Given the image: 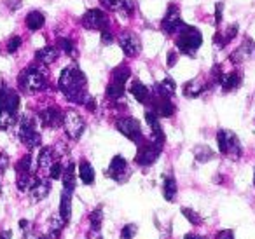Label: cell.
<instances>
[{"label": "cell", "instance_id": "ffe728a7", "mask_svg": "<svg viewBox=\"0 0 255 239\" xmlns=\"http://www.w3.org/2000/svg\"><path fill=\"white\" fill-rule=\"evenodd\" d=\"M54 161H56L54 148L53 147H42L39 152V157H37V168H39V171L47 173Z\"/></svg>", "mask_w": 255, "mask_h": 239}, {"label": "cell", "instance_id": "cb8c5ba5", "mask_svg": "<svg viewBox=\"0 0 255 239\" xmlns=\"http://www.w3.org/2000/svg\"><path fill=\"white\" fill-rule=\"evenodd\" d=\"M61 182H63V190L68 192H74L75 187H77V178H75V162H68L63 169V175H61Z\"/></svg>", "mask_w": 255, "mask_h": 239}, {"label": "cell", "instance_id": "74e56055", "mask_svg": "<svg viewBox=\"0 0 255 239\" xmlns=\"http://www.w3.org/2000/svg\"><path fill=\"white\" fill-rule=\"evenodd\" d=\"M180 211H182V215H184V217L187 218V220L191 222L192 225H199V224H201V222H203L201 215H199V213H196V211L192 210V208H185V206H184Z\"/></svg>", "mask_w": 255, "mask_h": 239}, {"label": "cell", "instance_id": "f6af8a7d", "mask_svg": "<svg viewBox=\"0 0 255 239\" xmlns=\"http://www.w3.org/2000/svg\"><path fill=\"white\" fill-rule=\"evenodd\" d=\"M222 75H224V72H222V68H220V65H215V67L212 68V81L215 82V84H219Z\"/></svg>", "mask_w": 255, "mask_h": 239}, {"label": "cell", "instance_id": "7c38bea8", "mask_svg": "<svg viewBox=\"0 0 255 239\" xmlns=\"http://www.w3.org/2000/svg\"><path fill=\"white\" fill-rule=\"evenodd\" d=\"M63 114L58 107H47V109L40 110L39 112V122L44 127L49 129H56V127L63 126Z\"/></svg>", "mask_w": 255, "mask_h": 239}, {"label": "cell", "instance_id": "484cf974", "mask_svg": "<svg viewBox=\"0 0 255 239\" xmlns=\"http://www.w3.org/2000/svg\"><path fill=\"white\" fill-rule=\"evenodd\" d=\"M129 91H131V95L135 96V100L138 103H149L150 96H152L150 95V89L140 81H133L131 86H129Z\"/></svg>", "mask_w": 255, "mask_h": 239}, {"label": "cell", "instance_id": "5bb4252c", "mask_svg": "<svg viewBox=\"0 0 255 239\" xmlns=\"http://www.w3.org/2000/svg\"><path fill=\"white\" fill-rule=\"evenodd\" d=\"M19 109V95L14 89L2 86L0 88V110H9V112L18 114Z\"/></svg>", "mask_w": 255, "mask_h": 239}, {"label": "cell", "instance_id": "e575fe53", "mask_svg": "<svg viewBox=\"0 0 255 239\" xmlns=\"http://www.w3.org/2000/svg\"><path fill=\"white\" fill-rule=\"evenodd\" d=\"M16 176L18 175H32V155L26 154L14 164Z\"/></svg>", "mask_w": 255, "mask_h": 239}, {"label": "cell", "instance_id": "30bf717a", "mask_svg": "<svg viewBox=\"0 0 255 239\" xmlns=\"http://www.w3.org/2000/svg\"><path fill=\"white\" fill-rule=\"evenodd\" d=\"M107 176L112 178L114 182H117V183L128 182V178L131 176V173H129V168H128V161L123 155H114L109 164V169H107Z\"/></svg>", "mask_w": 255, "mask_h": 239}, {"label": "cell", "instance_id": "9f6ffc18", "mask_svg": "<svg viewBox=\"0 0 255 239\" xmlns=\"http://www.w3.org/2000/svg\"><path fill=\"white\" fill-rule=\"evenodd\" d=\"M37 239H49L47 236H40V238H37Z\"/></svg>", "mask_w": 255, "mask_h": 239}, {"label": "cell", "instance_id": "d4e9b609", "mask_svg": "<svg viewBox=\"0 0 255 239\" xmlns=\"http://www.w3.org/2000/svg\"><path fill=\"white\" fill-rule=\"evenodd\" d=\"M72 194L74 192L63 190L60 196V218L65 224H68L72 218Z\"/></svg>", "mask_w": 255, "mask_h": 239}, {"label": "cell", "instance_id": "7dc6e473", "mask_svg": "<svg viewBox=\"0 0 255 239\" xmlns=\"http://www.w3.org/2000/svg\"><path fill=\"white\" fill-rule=\"evenodd\" d=\"M114 42V37L110 33V30H102V44L103 46H110Z\"/></svg>", "mask_w": 255, "mask_h": 239}, {"label": "cell", "instance_id": "d6a6232c", "mask_svg": "<svg viewBox=\"0 0 255 239\" xmlns=\"http://www.w3.org/2000/svg\"><path fill=\"white\" fill-rule=\"evenodd\" d=\"M18 122V116L9 110H0V131L11 129L14 124Z\"/></svg>", "mask_w": 255, "mask_h": 239}, {"label": "cell", "instance_id": "3957f363", "mask_svg": "<svg viewBox=\"0 0 255 239\" xmlns=\"http://www.w3.org/2000/svg\"><path fill=\"white\" fill-rule=\"evenodd\" d=\"M175 44H177L178 53L187 54V56H194L196 51H198L203 44V35L196 26L185 25V28L177 35Z\"/></svg>", "mask_w": 255, "mask_h": 239}, {"label": "cell", "instance_id": "ba28073f", "mask_svg": "<svg viewBox=\"0 0 255 239\" xmlns=\"http://www.w3.org/2000/svg\"><path fill=\"white\" fill-rule=\"evenodd\" d=\"M116 127L121 134L128 138V140H131L133 143L140 145L145 138H143V131L140 122L135 119V117H121V119L116 120Z\"/></svg>", "mask_w": 255, "mask_h": 239}, {"label": "cell", "instance_id": "1f68e13d", "mask_svg": "<svg viewBox=\"0 0 255 239\" xmlns=\"http://www.w3.org/2000/svg\"><path fill=\"white\" fill-rule=\"evenodd\" d=\"M192 152H194L196 162H201V164L210 162L213 157H215V152H213L208 145H198V147H194V150H192Z\"/></svg>", "mask_w": 255, "mask_h": 239}, {"label": "cell", "instance_id": "ee69618b", "mask_svg": "<svg viewBox=\"0 0 255 239\" xmlns=\"http://www.w3.org/2000/svg\"><path fill=\"white\" fill-rule=\"evenodd\" d=\"M177 61H178V51H173V49H171L170 53H168V60H166L168 68H173L175 65H177Z\"/></svg>", "mask_w": 255, "mask_h": 239}, {"label": "cell", "instance_id": "ab89813d", "mask_svg": "<svg viewBox=\"0 0 255 239\" xmlns=\"http://www.w3.org/2000/svg\"><path fill=\"white\" fill-rule=\"evenodd\" d=\"M63 169H65V166L61 164L60 161H54L53 166L49 168V171H47V175H49V180H60L61 175H63Z\"/></svg>", "mask_w": 255, "mask_h": 239}, {"label": "cell", "instance_id": "8fae6325", "mask_svg": "<svg viewBox=\"0 0 255 239\" xmlns=\"http://www.w3.org/2000/svg\"><path fill=\"white\" fill-rule=\"evenodd\" d=\"M81 23L88 30H109V18L102 9H89L81 18Z\"/></svg>", "mask_w": 255, "mask_h": 239}, {"label": "cell", "instance_id": "d590c367", "mask_svg": "<svg viewBox=\"0 0 255 239\" xmlns=\"http://www.w3.org/2000/svg\"><path fill=\"white\" fill-rule=\"evenodd\" d=\"M124 89L126 88H123V86H117V84H114V82H109L105 95L109 100H121L124 96Z\"/></svg>", "mask_w": 255, "mask_h": 239}, {"label": "cell", "instance_id": "52a82bcc", "mask_svg": "<svg viewBox=\"0 0 255 239\" xmlns=\"http://www.w3.org/2000/svg\"><path fill=\"white\" fill-rule=\"evenodd\" d=\"M63 129L70 140L77 141L86 129V120L82 119V116L77 110L70 109L63 114Z\"/></svg>", "mask_w": 255, "mask_h": 239}, {"label": "cell", "instance_id": "e0dca14e", "mask_svg": "<svg viewBox=\"0 0 255 239\" xmlns=\"http://www.w3.org/2000/svg\"><path fill=\"white\" fill-rule=\"evenodd\" d=\"M150 105H152V112L157 117H171L175 114V105L171 103V98H156L150 96Z\"/></svg>", "mask_w": 255, "mask_h": 239}, {"label": "cell", "instance_id": "681fc988", "mask_svg": "<svg viewBox=\"0 0 255 239\" xmlns=\"http://www.w3.org/2000/svg\"><path fill=\"white\" fill-rule=\"evenodd\" d=\"M222 9H224L222 2L215 4V25H220V21H222Z\"/></svg>", "mask_w": 255, "mask_h": 239}, {"label": "cell", "instance_id": "603a6c76", "mask_svg": "<svg viewBox=\"0 0 255 239\" xmlns=\"http://www.w3.org/2000/svg\"><path fill=\"white\" fill-rule=\"evenodd\" d=\"M58 56H60V51H58V47H53V46H46V47H42V49H39L35 53L37 63L44 65V67L54 63V61L58 60Z\"/></svg>", "mask_w": 255, "mask_h": 239}, {"label": "cell", "instance_id": "4fadbf2b", "mask_svg": "<svg viewBox=\"0 0 255 239\" xmlns=\"http://www.w3.org/2000/svg\"><path fill=\"white\" fill-rule=\"evenodd\" d=\"M119 46L128 58H136L142 51V42H140L138 35L131 32H126L119 37Z\"/></svg>", "mask_w": 255, "mask_h": 239}, {"label": "cell", "instance_id": "f546056e", "mask_svg": "<svg viewBox=\"0 0 255 239\" xmlns=\"http://www.w3.org/2000/svg\"><path fill=\"white\" fill-rule=\"evenodd\" d=\"M65 222L60 218V215L58 217H53L49 220V225H47V238L49 239H58L61 236V232H63V229H65Z\"/></svg>", "mask_w": 255, "mask_h": 239}, {"label": "cell", "instance_id": "f5cc1de1", "mask_svg": "<svg viewBox=\"0 0 255 239\" xmlns=\"http://www.w3.org/2000/svg\"><path fill=\"white\" fill-rule=\"evenodd\" d=\"M0 239H12V231L11 229H4L0 232Z\"/></svg>", "mask_w": 255, "mask_h": 239}, {"label": "cell", "instance_id": "6f0895ef", "mask_svg": "<svg viewBox=\"0 0 255 239\" xmlns=\"http://www.w3.org/2000/svg\"><path fill=\"white\" fill-rule=\"evenodd\" d=\"M254 185H255V171H254Z\"/></svg>", "mask_w": 255, "mask_h": 239}, {"label": "cell", "instance_id": "4316f807", "mask_svg": "<svg viewBox=\"0 0 255 239\" xmlns=\"http://www.w3.org/2000/svg\"><path fill=\"white\" fill-rule=\"evenodd\" d=\"M95 176H96L95 168H93L86 159H82V161L79 162V178L82 180V183H86V185H93V183H95Z\"/></svg>", "mask_w": 255, "mask_h": 239}, {"label": "cell", "instance_id": "8992f818", "mask_svg": "<svg viewBox=\"0 0 255 239\" xmlns=\"http://www.w3.org/2000/svg\"><path fill=\"white\" fill-rule=\"evenodd\" d=\"M163 152V145L156 143L152 140H143L142 143L138 145V150H136L135 155V162L142 168H147V166H152L154 162L157 161V157Z\"/></svg>", "mask_w": 255, "mask_h": 239}, {"label": "cell", "instance_id": "6da1fadb", "mask_svg": "<svg viewBox=\"0 0 255 239\" xmlns=\"http://www.w3.org/2000/svg\"><path fill=\"white\" fill-rule=\"evenodd\" d=\"M86 84H88V79H86L84 72L77 65H68L67 68H63L60 74V79H58L60 91L63 93L68 102L75 103V105H84L89 100Z\"/></svg>", "mask_w": 255, "mask_h": 239}, {"label": "cell", "instance_id": "2e32d148", "mask_svg": "<svg viewBox=\"0 0 255 239\" xmlns=\"http://www.w3.org/2000/svg\"><path fill=\"white\" fill-rule=\"evenodd\" d=\"M49 192H51V180L39 178V176H37L35 182L32 183V187H30L28 196L33 203H39V201L46 199V197L49 196Z\"/></svg>", "mask_w": 255, "mask_h": 239}, {"label": "cell", "instance_id": "bcb514c9", "mask_svg": "<svg viewBox=\"0 0 255 239\" xmlns=\"http://www.w3.org/2000/svg\"><path fill=\"white\" fill-rule=\"evenodd\" d=\"M9 168V157H7V154H0V178H2V175L5 173V169Z\"/></svg>", "mask_w": 255, "mask_h": 239}, {"label": "cell", "instance_id": "4dcf8cb0", "mask_svg": "<svg viewBox=\"0 0 255 239\" xmlns=\"http://www.w3.org/2000/svg\"><path fill=\"white\" fill-rule=\"evenodd\" d=\"M102 224H103V206L98 204V206L89 213V225H91L93 234H100Z\"/></svg>", "mask_w": 255, "mask_h": 239}, {"label": "cell", "instance_id": "44dd1931", "mask_svg": "<svg viewBox=\"0 0 255 239\" xmlns=\"http://www.w3.org/2000/svg\"><path fill=\"white\" fill-rule=\"evenodd\" d=\"M177 194H178L177 178L171 173H166L163 176V197L168 203H173V201H177Z\"/></svg>", "mask_w": 255, "mask_h": 239}, {"label": "cell", "instance_id": "60d3db41", "mask_svg": "<svg viewBox=\"0 0 255 239\" xmlns=\"http://www.w3.org/2000/svg\"><path fill=\"white\" fill-rule=\"evenodd\" d=\"M21 44H23L21 37H19V35H12L11 39L7 40V53L9 54H14L16 51L21 47Z\"/></svg>", "mask_w": 255, "mask_h": 239}, {"label": "cell", "instance_id": "277c9868", "mask_svg": "<svg viewBox=\"0 0 255 239\" xmlns=\"http://www.w3.org/2000/svg\"><path fill=\"white\" fill-rule=\"evenodd\" d=\"M18 136L26 148H37L42 143V136H40V133L37 131L35 119L30 116H23L21 119H19Z\"/></svg>", "mask_w": 255, "mask_h": 239}, {"label": "cell", "instance_id": "816d5d0a", "mask_svg": "<svg viewBox=\"0 0 255 239\" xmlns=\"http://www.w3.org/2000/svg\"><path fill=\"white\" fill-rule=\"evenodd\" d=\"M19 227H21L23 232H26V234H28V232H30V222L25 220V218H21V220H19Z\"/></svg>", "mask_w": 255, "mask_h": 239}, {"label": "cell", "instance_id": "7bdbcfd3", "mask_svg": "<svg viewBox=\"0 0 255 239\" xmlns=\"http://www.w3.org/2000/svg\"><path fill=\"white\" fill-rule=\"evenodd\" d=\"M215 239H236L234 238V231L233 229H222L215 234Z\"/></svg>", "mask_w": 255, "mask_h": 239}, {"label": "cell", "instance_id": "11a10c76", "mask_svg": "<svg viewBox=\"0 0 255 239\" xmlns=\"http://www.w3.org/2000/svg\"><path fill=\"white\" fill-rule=\"evenodd\" d=\"M184 239H206L205 236H199V234H194V232H189V234L184 236Z\"/></svg>", "mask_w": 255, "mask_h": 239}, {"label": "cell", "instance_id": "9a60e30c", "mask_svg": "<svg viewBox=\"0 0 255 239\" xmlns=\"http://www.w3.org/2000/svg\"><path fill=\"white\" fill-rule=\"evenodd\" d=\"M252 58H255V42L250 37H245L243 44H241L236 51H233L229 60L233 61V63H243V61L252 60Z\"/></svg>", "mask_w": 255, "mask_h": 239}, {"label": "cell", "instance_id": "c3c4849f", "mask_svg": "<svg viewBox=\"0 0 255 239\" xmlns=\"http://www.w3.org/2000/svg\"><path fill=\"white\" fill-rule=\"evenodd\" d=\"M213 46H217L219 49H222V47L226 46V40H224V35L220 32H217L215 35H213Z\"/></svg>", "mask_w": 255, "mask_h": 239}, {"label": "cell", "instance_id": "ac0fdd59", "mask_svg": "<svg viewBox=\"0 0 255 239\" xmlns=\"http://www.w3.org/2000/svg\"><path fill=\"white\" fill-rule=\"evenodd\" d=\"M175 81L171 77H166L163 82H157V84H154L152 88V93L150 95L156 96V98H171V96L175 95Z\"/></svg>", "mask_w": 255, "mask_h": 239}, {"label": "cell", "instance_id": "f1b7e54d", "mask_svg": "<svg viewBox=\"0 0 255 239\" xmlns=\"http://www.w3.org/2000/svg\"><path fill=\"white\" fill-rule=\"evenodd\" d=\"M129 77H131V72H129V68H128L126 65H121V67H117V68H114V70H112L110 82L126 88V82L129 81Z\"/></svg>", "mask_w": 255, "mask_h": 239}, {"label": "cell", "instance_id": "5b68a950", "mask_svg": "<svg viewBox=\"0 0 255 239\" xmlns=\"http://www.w3.org/2000/svg\"><path fill=\"white\" fill-rule=\"evenodd\" d=\"M217 143H219V152L222 155H229L231 159L238 161L243 155V147L240 143V138L229 129H219L217 133Z\"/></svg>", "mask_w": 255, "mask_h": 239}, {"label": "cell", "instance_id": "83f0119b", "mask_svg": "<svg viewBox=\"0 0 255 239\" xmlns=\"http://www.w3.org/2000/svg\"><path fill=\"white\" fill-rule=\"evenodd\" d=\"M26 28L30 30V32H37V30H40L44 26V23H46V16L42 14L40 11H32L26 14Z\"/></svg>", "mask_w": 255, "mask_h": 239}, {"label": "cell", "instance_id": "b9f144b4", "mask_svg": "<svg viewBox=\"0 0 255 239\" xmlns=\"http://www.w3.org/2000/svg\"><path fill=\"white\" fill-rule=\"evenodd\" d=\"M238 28H240V26H238V23H233V25L226 30V33H224V40H226V44L231 42V40L238 35Z\"/></svg>", "mask_w": 255, "mask_h": 239}, {"label": "cell", "instance_id": "d6986e66", "mask_svg": "<svg viewBox=\"0 0 255 239\" xmlns=\"http://www.w3.org/2000/svg\"><path fill=\"white\" fill-rule=\"evenodd\" d=\"M241 82H243V75L238 70H234V72H229V74H224L219 84L222 86L224 93H231V91H236L241 86Z\"/></svg>", "mask_w": 255, "mask_h": 239}, {"label": "cell", "instance_id": "9c48e42d", "mask_svg": "<svg viewBox=\"0 0 255 239\" xmlns=\"http://www.w3.org/2000/svg\"><path fill=\"white\" fill-rule=\"evenodd\" d=\"M161 28L166 35H178L182 30L185 28V23L180 18V11L175 4L168 5V11L164 14L163 21H161Z\"/></svg>", "mask_w": 255, "mask_h": 239}, {"label": "cell", "instance_id": "7a4b0ae2", "mask_svg": "<svg viewBox=\"0 0 255 239\" xmlns=\"http://www.w3.org/2000/svg\"><path fill=\"white\" fill-rule=\"evenodd\" d=\"M18 86L26 95H35L47 88V72L44 65H30L18 75Z\"/></svg>", "mask_w": 255, "mask_h": 239}, {"label": "cell", "instance_id": "f907efd6", "mask_svg": "<svg viewBox=\"0 0 255 239\" xmlns=\"http://www.w3.org/2000/svg\"><path fill=\"white\" fill-rule=\"evenodd\" d=\"M84 107H86V109L89 110V112H95V110H96V103H95V98H93V96H89V100H88V102L84 103Z\"/></svg>", "mask_w": 255, "mask_h": 239}, {"label": "cell", "instance_id": "db71d44e", "mask_svg": "<svg viewBox=\"0 0 255 239\" xmlns=\"http://www.w3.org/2000/svg\"><path fill=\"white\" fill-rule=\"evenodd\" d=\"M103 2H105V4L109 5V7H112L114 11H117V5H119L121 0H103Z\"/></svg>", "mask_w": 255, "mask_h": 239}, {"label": "cell", "instance_id": "f35d334b", "mask_svg": "<svg viewBox=\"0 0 255 239\" xmlns=\"http://www.w3.org/2000/svg\"><path fill=\"white\" fill-rule=\"evenodd\" d=\"M138 232V225L136 224H126L121 229V239H133Z\"/></svg>", "mask_w": 255, "mask_h": 239}, {"label": "cell", "instance_id": "836d02e7", "mask_svg": "<svg viewBox=\"0 0 255 239\" xmlns=\"http://www.w3.org/2000/svg\"><path fill=\"white\" fill-rule=\"evenodd\" d=\"M58 51H63L68 56L77 58V47H75L74 40L68 39V37H60V39H58Z\"/></svg>", "mask_w": 255, "mask_h": 239}, {"label": "cell", "instance_id": "8d00e7d4", "mask_svg": "<svg viewBox=\"0 0 255 239\" xmlns=\"http://www.w3.org/2000/svg\"><path fill=\"white\" fill-rule=\"evenodd\" d=\"M117 12L123 14L124 18L133 16V12H135V9H133V0H121L119 5H117Z\"/></svg>", "mask_w": 255, "mask_h": 239}, {"label": "cell", "instance_id": "7402d4cb", "mask_svg": "<svg viewBox=\"0 0 255 239\" xmlns=\"http://www.w3.org/2000/svg\"><path fill=\"white\" fill-rule=\"evenodd\" d=\"M206 89H208V84L201 82L199 79H191V81L184 84L182 93H184L185 98H198V96H201Z\"/></svg>", "mask_w": 255, "mask_h": 239}]
</instances>
